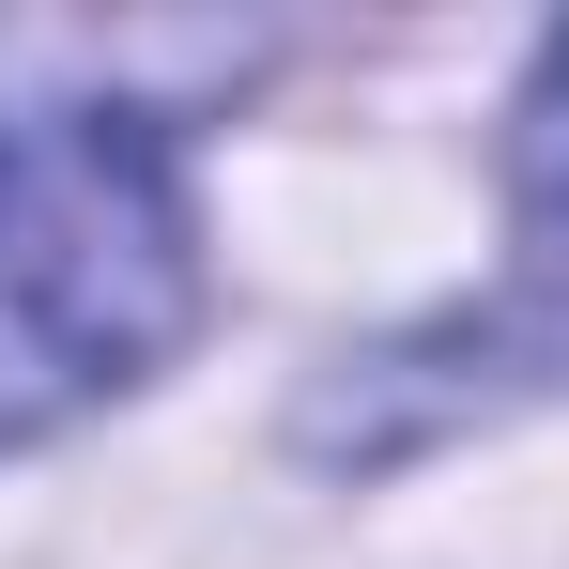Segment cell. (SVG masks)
Masks as SVG:
<instances>
[{
	"instance_id": "1",
	"label": "cell",
	"mask_w": 569,
	"mask_h": 569,
	"mask_svg": "<svg viewBox=\"0 0 569 569\" xmlns=\"http://www.w3.org/2000/svg\"><path fill=\"white\" fill-rule=\"evenodd\" d=\"M200 323V216L139 108L0 123V447L93 416Z\"/></svg>"
},
{
	"instance_id": "2",
	"label": "cell",
	"mask_w": 569,
	"mask_h": 569,
	"mask_svg": "<svg viewBox=\"0 0 569 569\" xmlns=\"http://www.w3.org/2000/svg\"><path fill=\"white\" fill-rule=\"evenodd\" d=\"M508 186H523V216L569 247V31L539 47V78H523V123H508Z\"/></svg>"
}]
</instances>
